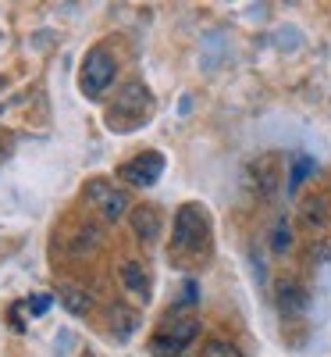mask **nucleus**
<instances>
[{
	"instance_id": "nucleus-11",
	"label": "nucleus",
	"mask_w": 331,
	"mask_h": 357,
	"mask_svg": "<svg viewBox=\"0 0 331 357\" xmlns=\"http://www.w3.org/2000/svg\"><path fill=\"white\" fill-rule=\"evenodd\" d=\"M136 329H139V311L118 301V304L111 307V336H114L118 343H125V340L136 336Z\"/></svg>"
},
{
	"instance_id": "nucleus-7",
	"label": "nucleus",
	"mask_w": 331,
	"mask_h": 357,
	"mask_svg": "<svg viewBox=\"0 0 331 357\" xmlns=\"http://www.w3.org/2000/svg\"><path fill=\"white\" fill-rule=\"evenodd\" d=\"M118 175H122L129 186H143V190H150V186H154L157 178L164 175V154H157V151H143V154H136L132 161H125L122 168H118Z\"/></svg>"
},
{
	"instance_id": "nucleus-13",
	"label": "nucleus",
	"mask_w": 331,
	"mask_h": 357,
	"mask_svg": "<svg viewBox=\"0 0 331 357\" xmlns=\"http://www.w3.org/2000/svg\"><path fill=\"white\" fill-rule=\"evenodd\" d=\"M267 243H271V254H275V257L292 254V247H296V229H292V218H289V215H278V218H275Z\"/></svg>"
},
{
	"instance_id": "nucleus-9",
	"label": "nucleus",
	"mask_w": 331,
	"mask_h": 357,
	"mask_svg": "<svg viewBox=\"0 0 331 357\" xmlns=\"http://www.w3.org/2000/svg\"><path fill=\"white\" fill-rule=\"evenodd\" d=\"M129 225H132V232H136V240H143V243H157L161 236H164V215L157 211L154 204L132 207Z\"/></svg>"
},
{
	"instance_id": "nucleus-14",
	"label": "nucleus",
	"mask_w": 331,
	"mask_h": 357,
	"mask_svg": "<svg viewBox=\"0 0 331 357\" xmlns=\"http://www.w3.org/2000/svg\"><path fill=\"white\" fill-rule=\"evenodd\" d=\"M122 286H125V293H132L136 301H150V275H146V268L139 264V261H125L122 264Z\"/></svg>"
},
{
	"instance_id": "nucleus-5",
	"label": "nucleus",
	"mask_w": 331,
	"mask_h": 357,
	"mask_svg": "<svg viewBox=\"0 0 331 357\" xmlns=\"http://www.w3.org/2000/svg\"><path fill=\"white\" fill-rule=\"evenodd\" d=\"M86 200L97 207L104 222H122V218L132 215V207H136L129 190L114 186L111 178H89V183H86Z\"/></svg>"
},
{
	"instance_id": "nucleus-2",
	"label": "nucleus",
	"mask_w": 331,
	"mask_h": 357,
	"mask_svg": "<svg viewBox=\"0 0 331 357\" xmlns=\"http://www.w3.org/2000/svg\"><path fill=\"white\" fill-rule=\"evenodd\" d=\"M210 247V218L200 204H182L171 225V250L175 254H203Z\"/></svg>"
},
{
	"instance_id": "nucleus-16",
	"label": "nucleus",
	"mask_w": 331,
	"mask_h": 357,
	"mask_svg": "<svg viewBox=\"0 0 331 357\" xmlns=\"http://www.w3.org/2000/svg\"><path fill=\"white\" fill-rule=\"evenodd\" d=\"M200 357H243V350H239L232 340H221V336H210L200 350Z\"/></svg>"
},
{
	"instance_id": "nucleus-10",
	"label": "nucleus",
	"mask_w": 331,
	"mask_h": 357,
	"mask_svg": "<svg viewBox=\"0 0 331 357\" xmlns=\"http://www.w3.org/2000/svg\"><path fill=\"white\" fill-rule=\"evenodd\" d=\"M275 304H278V314L282 318H299L310 304V293L303 289V282L296 279H282L278 289H275Z\"/></svg>"
},
{
	"instance_id": "nucleus-12",
	"label": "nucleus",
	"mask_w": 331,
	"mask_h": 357,
	"mask_svg": "<svg viewBox=\"0 0 331 357\" xmlns=\"http://www.w3.org/2000/svg\"><path fill=\"white\" fill-rule=\"evenodd\" d=\"M314 172H317V161H314L310 154H292L289 172H285V193H289V197H296Z\"/></svg>"
},
{
	"instance_id": "nucleus-1",
	"label": "nucleus",
	"mask_w": 331,
	"mask_h": 357,
	"mask_svg": "<svg viewBox=\"0 0 331 357\" xmlns=\"http://www.w3.org/2000/svg\"><path fill=\"white\" fill-rule=\"evenodd\" d=\"M150 114H154V97H150L146 82L129 79V82L114 93V104L107 107V126L118 129V132H129V129L146 126Z\"/></svg>"
},
{
	"instance_id": "nucleus-6",
	"label": "nucleus",
	"mask_w": 331,
	"mask_h": 357,
	"mask_svg": "<svg viewBox=\"0 0 331 357\" xmlns=\"http://www.w3.org/2000/svg\"><path fill=\"white\" fill-rule=\"evenodd\" d=\"M246 186L253 190L257 200H275L282 190V165L278 154H260L246 165Z\"/></svg>"
},
{
	"instance_id": "nucleus-17",
	"label": "nucleus",
	"mask_w": 331,
	"mask_h": 357,
	"mask_svg": "<svg viewBox=\"0 0 331 357\" xmlns=\"http://www.w3.org/2000/svg\"><path fill=\"white\" fill-rule=\"evenodd\" d=\"M193 304H200V282H186L182 286V296H178V301H175V311H182V307H193Z\"/></svg>"
},
{
	"instance_id": "nucleus-3",
	"label": "nucleus",
	"mask_w": 331,
	"mask_h": 357,
	"mask_svg": "<svg viewBox=\"0 0 331 357\" xmlns=\"http://www.w3.org/2000/svg\"><path fill=\"white\" fill-rule=\"evenodd\" d=\"M200 336V318L193 314H168V321L161 325V329L154 333V340H150V354L154 357H182Z\"/></svg>"
},
{
	"instance_id": "nucleus-8",
	"label": "nucleus",
	"mask_w": 331,
	"mask_h": 357,
	"mask_svg": "<svg viewBox=\"0 0 331 357\" xmlns=\"http://www.w3.org/2000/svg\"><path fill=\"white\" fill-rule=\"evenodd\" d=\"M299 229L310 232V236H324L331 229V204L328 197H307L303 204H299Z\"/></svg>"
},
{
	"instance_id": "nucleus-4",
	"label": "nucleus",
	"mask_w": 331,
	"mask_h": 357,
	"mask_svg": "<svg viewBox=\"0 0 331 357\" xmlns=\"http://www.w3.org/2000/svg\"><path fill=\"white\" fill-rule=\"evenodd\" d=\"M114 75H118V57L107 47H93V50H86V57H82L79 89L89 100H100L107 89L114 86Z\"/></svg>"
},
{
	"instance_id": "nucleus-15",
	"label": "nucleus",
	"mask_w": 331,
	"mask_h": 357,
	"mask_svg": "<svg viewBox=\"0 0 331 357\" xmlns=\"http://www.w3.org/2000/svg\"><path fill=\"white\" fill-rule=\"evenodd\" d=\"M57 301H61L75 318H82V314L93 311V296H89L86 289H79V286H61V289H57Z\"/></svg>"
}]
</instances>
